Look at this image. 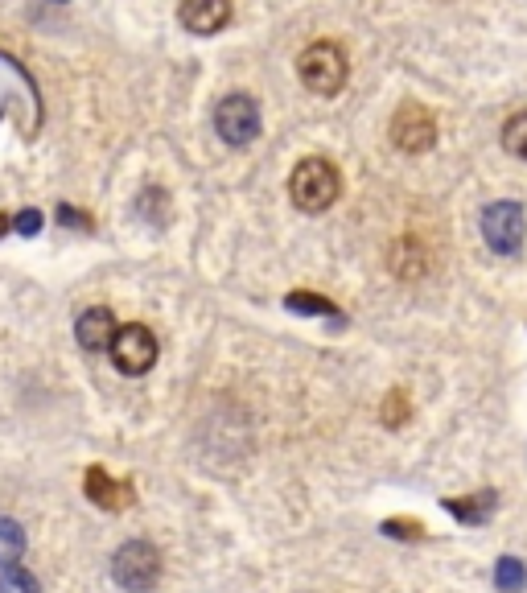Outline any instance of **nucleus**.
<instances>
[{"mask_svg": "<svg viewBox=\"0 0 527 593\" xmlns=\"http://www.w3.org/2000/svg\"><path fill=\"white\" fill-rule=\"evenodd\" d=\"M289 194H293V202L301 206V211L318 215V211H330V206L338 202L342 178H338V169H334L326 157H309V161H301V165L293 169Z\"/></svg>", "mask_w": 527, "mask_h": 593, "instance_id": "1", "label": "nucleus"}, {"mask_svg": "<svg viewBox=\"0 0 527 593\" xmlns=\"http://www.w3.org/2000/svg\"><path fill=\"white\" fill-rule=\"evenodd\" d=\"M297 75L313 95H338L346 87V54L334 42H313L297 58Z\"/></svg>", "mask_w": 527, "mask_h": 593, "instance_id": "2", "label": "nucleus"}, {"mask_svg": "<svg viewBox=\"0 0 527 593\" xmlns=\"http://www.w3.org/2000/svg\"><path fill=\"white\" fill-rule=\"evenodd\" d=\"M112 577L116 585H124L128 593H149L161 577V556L149 540H132L112 556Z\"/></svg>", "mask_w": 527, "mask_h": 593, "instance_id": "3", "label": "nucleus"}, {"mask_svg": "<svg viewBox=\"0 0 527 593\" xmlns=\"http://www.w3.org/2000/svg\"><path fill=\"white\" fill-rule=\"evenodd\" d=\"M523 231H527V223H523L519 202H490L482 211V239L490 252L515 256L523 248Z\"/></svg>", "mask_w": 527, "mask_h": 593, "instance_id": "4", "label": "nucleus"}, {"mask_svg": "<svg viewBox=\"0 0 527 593\" xmlns=\"http://www.w3.org/2000/svg\"><path fill=\"white\" fill-rule=\"evenodd\" d=\"M215 128L227 145H252L260 132V108L252 95H227L215 112Z\"/></svg>", "mask_w": 527, "mask_h": 593, "instance_id": "5", "label": "nucleus"}, {"mask_svg": "<svg viewBox=\"0 0 527 593\" xmlns=\"http://www.w3.org/2000/svg\"><path fill=\"white\" fill-rule=\"evenodd\" d=\"M112 363L124 375H145L157 363V338L149 326H120L116 342H112Z\"/></svg>", "mask_w": 527, "mask_h": 593, "instance_id": "6", "label": "nucleus"}, {"mask_svg": "<svg viewBox=\"0 0 527 593\" xmlns=\"http://www.w3.org/2000/svg\"><path fill=\"white\" fill-rule=\"evenodd\" d=\"M392 141L400 153H425L437 141V124L420 103H404V108L392 116Z\"/></svg>", "mask_w": 527, "mask_h": 593, "instance_id": "7", "label": "nucleus"}, {"mask_svg": "<svg viewBox=\"0 0 527 593\" xmlns=\"http://www.w3.org/2000/svg\"><path fill=\"white\" fill-rule=\"evenodd\" d=\"M182 25L190 33H219L227 21H231V0H182V9H178Z\"/></svg>", "mask_w": 527, "mask_h": 593, "instance_id": "8", "label": "nucleus"}, {"mask_svg": "<svg viewBox=\"0 0 527 593\" xmlns=\"http://www.w3.org/2000/svg\"><path fill=\"white\" fill-rule=\"evenodd\" d=\"M83 486H87V499L95 507H103V511H124L132 503V482H116L108 470H99V466L87 470Z\"/></svg>", "mask_w": 527, "mask_h": 593, "instance_id": "9", "label": "nucleus"}, {"mask_svg": "<svg viewBox=\"0 0 527 593\" xmlns=\"http://www.w3.org/2000/svg\"><path fill=\"white\" fill-rule=\"evenodd\" d=\"M75 334H79V346H83V351H112V342H116L120 326H116V318H112V309L95 305V309H87L83 318H79Z\"/></svg>", "mask_w": 527, "mask_h": 593, "instance_id": "10", "label": "nucleus"}, {"mask_svg": "<svg viewBox=\"0 0 527 593\" xmlns=\"http://www.w3.org/2000/svg\"><path fill=\"white\" fill-rule=\"evenodd\" d=\"M495 503H499L495 491H478V495H470V499H449L445 511H449L453 519H462L466 528H478V523H486L490 515H495Z\"/></svg>", "mask_w": 527, "mask_h": 593, "instance_id": "11", "label": "nucleus"}, {"mask_svg": "<svg viewBox=\"0 0 527 593\" xmlns=\"http://www.w3.org/2000/svg\"><path fill=\"white\" fill-rule=\"evenodd\" d=\"M285 305H289L293 313H305V318H334V322H342L338 305H334L330 297H318V293H289Z\"/></svg>", "mask_w": 527, "mask_h": 593, "instance_id": "12", "label": "nucleus"}, {"mask_svg": "<svg viewBox=\"0 0 527 593\" xmlns=\"http://www.w3.org/2000/svg\"><path fill=\"white\" fill-rule=\"evenodd\" d=\"M25 552V532L17 519H0V569H13Z\"/></svg>", "mask_w": 527, "mask_h": 593, "instance_id": "13", "label": "nucleus"}, {"mask_svg": "<svg viewBox=\"0 0 527 593\" xmlns=\"http://www.w3.org/2000/svg\"><path fill=\"white\" fill-rule=\"evenodd\" d=\"M136 215L145 219V223H153V227H165V219H169V194L165 190H145L136 198Z\"/></svg>", "mask_w": 527, "mask_h": 593, "instance_id": "14", "label": "nucleus"}, {"mask_svg": "<svg viewBox=\"0 0 527 593\" xmlns=\"http://www.w3.org/2000/svg\"><path fill=\"white\" fill-rule=\"evenodd\" d=\"M495 585H499L503 593H523V589H527V569H523V561H515V556H503L499 569H495Z\"/></svg>", "mask_w": 527, "mask_h": 593, "instance_id": "15", "label": "nucleus"}, {"mask_svg": "<svg viewBox=\"0 0 527 593\" xmlns=\"http://www.w3.org/2000/svg\"><path fill=\"white\" fill-rule=\"evenodd\" d=\"M503 149H507L511 157L527 161V112H519V116H511V120L503 124Z\"/></svg>", "mask_w": 527, "mask_h": 593, "instance_id": "16", "label": "nucleus"}, {"mask_svg": "<svg viewBox=\"0 0 527 593\" xmlns=\"http://www.w3.org/2000/svg\"><path fill=\"white\" fill-rule=\"evenodd\" d=\"M0 593H38V581H33L21 565L0 569Z\"/></svg>", "mask_w": 527, "mask_h": 593, "instance_id": "17", "label": "nucleus"}, {"mask_svg": "<svg viewBox=\"0 0 527 593\" xmlns=\"http://www.w3.org/2000/svg\"><path fill=\"white\" fill-rule=\"evenodd\" d=\"M408 412H412V408H408V396H404V392H392L388 400H383V412H379V416H383V425H388V429H400V425L408 421Z\"/></svg>", "mask_w": 527, "mask_h": 593, "instance_id": "18", "label": "nucleus"}, {"mask_svg": "<svg viewBox=\"0 0 527 593\" xmlns=\"http://www.w3.org/2000/svg\"><path fill=\"white\" fill-rule=\"evenodd\" d=\"M383 536H396V540H425V528L416 519H388L383 523Z\"/></svg>", "mask_w": 527, "mask_h": 593, "instance_id": "19", "label": "nucleus"}, {"mask_svg": "<svg viewBox=\"0 0 527 593\" xmlns=\"http://www.w3.org/2000/svg\"><path fill=\"white\" fill-rule=\"evenodd\" d=\"M58 223L62 227H79V231H91V219L83 211H75V206H58Z\"/></svg>", "mask_w": 527, "mask_h": 593, "instance_id": "20", "label": "nucleus"}, {"mask_svg": "<svg viewBox=\"0 0 527 593\" xmlns=\"http://www.w3.org/2000/svg\"><path fill=\"white\" fill-rule=\"evenodd\" d=\"M13 227H17L21 235H38V231H42V215H38V211H21V215L13 219Z\"/></svg>", "mask_w": 527, "mask_h": 593, "instance_id": "21", "label": "nucleus"}, {"mask_svg": "<svg viewBox=\"0 0 527 593\" xmlns=\"http://www.w3.org/2000/svg\"><path fill=\"white\" fill-rule=\"evenodd\" d=\"M9 227H13V223H9V219H5V215H0V235H5V231H9Z\"/></svg>", "mask_w": 527, "mask_h": 593, "instance_id": "22", "label": "nucleus"}, {"mask_svg": "<svg viewBox=\"0 0 527 593\" xmlns=\"http://www.w3.org/2000/svg\"><path fill=\"white\" fill-rule=\"evenodd\" d=\"M54 5H66V0H54Z\"/></svg>", "mask_w": 527, "mask_h": 593, "instance_id": "23", "label": "nucleus"}]
</instances>
